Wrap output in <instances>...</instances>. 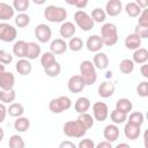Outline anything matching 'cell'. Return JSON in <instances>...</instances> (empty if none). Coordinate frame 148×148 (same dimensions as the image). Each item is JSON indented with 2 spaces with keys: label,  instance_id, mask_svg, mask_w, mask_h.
Returning <instances> with one entry per match:
<instances>
[{
  "label": "cell",
  "instance_id": "cell-15",
  "mask_svg": "<svg viewBox=\"0 0 148 148\" xmlns=\"http://www.w3.org/2000/svg\"><path fill=\"white\" fill-rule=\"evenodd\" d=\"M86 46L88 49V51L90 52H99L103 47V42L101 39V37L98 35H91L88 37L87 42H86Z\"/></svg>",
  "mask_w": 148,
  "mask_h": 148
},
{
  "label": "cell",
  "instance_id": "cell-37",
  "mask_svg": "<svg viewBox=\"0 0 148 148\" xmlns=\"http://www.w3.org/2000/svg\"><path fill=\"white\" fill-rule=\"evenodd\" d=\"M56 61H57V60H56L54 54H53L52 52H50V51L43 53L42 57H40V65L43 66V68H46V67L53 65Z\"/></svg>",
  "mask_w": 148,
  "mask_h": 148
},
{
  "label": "cell",
  "instance_id": "cell-53",
  "mask_svg": "<svg viewBox=\"0 0 148 148\" xmlns=\"http://www.w3.org/2000/svg\"><path fill=\"white\" fill-rule=\"evenodd\" d=\"M135 3H136L141 9H142V8H145V9H146V7L148 6V1H141V0H138Z\"/></svg>",
  "mask_w": 148,
  "mask_h": 148
},
{
  "label": "cell",
  "instance_id": "cell-43",
  "mask_svg": "<svg viewBox=\"0 0 148 148\" xmlns=\"http://www.w3.org/2000/svg\"><path fill=\"white\" fill-rule=\"evenodd\" d=\"M136 92L140 97H148V82L147 81H142L138 84L136 87Z\"/></svg>",
  "mask_w": 148,
  "mask_h": 148
},
{
  "label": "cell",
  "instance_id": "cell-22",
  "mask_svg": "<svg viewBox=\"0 0 148 148\" xmlns=\"http://www.w3.org/2000/svg\"><path fill=\"white\" fill-rule=\"evenodd\" d=\"M74 109L75 111L81 114V113H86L89 109H90V99L88 97H84V96H81L76 99L75 104H74Z\"/></svg>",
  "mask_w": 148,
  "mask_h": 148
},
{
  "label": "cell",
  "instance_id": "cell-52",
  "mask_svg": "<svg viewBox=\"0 0 148 148\" xmlns=\"http://www.w3.org/2000/svg\"><path fill=\"white\" fill-rule=\"evenodd\" d=\"M140 72H141V74H142V76L147 79V77H148V65L143 64V65L140 67Z\"/></svg>",
  "mask_w": 148,
  "mask_h": 148
},
{
  "label": "cell",
  "instance_id": "cell-54",
  "mask_svg": "<svg viewBox=\"0 0 148 148\" xmlns=\"http://www.w3.org/2000/svg\"><path fill=\"white\" fill-rule=\"evenodd\" d=\"M114 148H131V146L128 143H126V142H121V143H118Z\"/></svg>",
  "mask_w": 148,
  "mask_h": 148
},
{
  "label": "cell",
  "instance_id": "cell-16",
  "mask_svg": "<svg viewBox=\"0 0 148 148\" xmlns=\"http://www.w3.org/2000/svg\"><path fill=\"white\" fill-rule=\"evenodd\" d=\"M116 87L111 81H104L98 86V95L102 98H109L114 94Z\"/></svg>",
  "mask_w": 148,
  "mask_h": 148
},
{
  "label": "cell",
  "instance_id": "cell-42",
  "mask_svg": "<svg viewBox=\"0 0 148 148\" xmlns=\"http://www.w3.org/2000/svg\"><path fill=\"white\" fill-rule=\"evenodd\" d=\"M12 6H13L14 10H17L20 14V13H24L25 10H28V8L30 6V1L29 0H14Z\"/></svg>",
  "mask_w": 148,
  "mask_h": 148
},
{
  "label": "cell",
  "instance_id": "cell-12",
  "mask_svg": "<svg viewBox=\"0 0 148 148\" xmlns=\"http://www.w3.org/2000/svg\"><path fill=\"white\" fill-rule=\"evenodd\" d=\"M15 83V76L10 72H2L0 74V89L1 90H10L13 89Z\"/></svg>",
  "mask_w": 148,
  "mask_h": 148
},
{
  "label": "cell",
  "instance_id": "cell-13",
  "mask_svg": "<svg viewBox=\"0 0 148 148\" xmlns=\"http://www.w3.org/2000/svg\"><path fill=\"white\" fill-rule=\"evenodd\" d=\"M75 31H76V28H75L74 23L69 22V21L62 22L59 28V34L64 39H71L75 35Z\"/></svg>",
  "mask_w": 148,
  "mask_h": 148
},
{
  "label": "cell",
  "instance_id": "cell-48",
  "mask_svg": "<svg viewBox=\"0 0 148 148\" xmlns=\"http://www.w3.org/2000/svg\"><path fill=\"white\" fill-rule=\"evenodd\" d=\"M67 3L73 5V6H75L79 10H81L82 8H84V7L88 5V1H87V0H74V1H67Z\"/></svg>",
  "mask_w": 148,
  "mask_h": 148
},
{
  "label": "cell",
  "instance_id": "cell-8",
  "mask_svg": "<svg viewBox=\"0 0 148 148\" xmlns=\"http://www.w3.org/2000/svg\"><path fill=\"white\" fill-rule=\"evenodd\" d=\"M92 116L97 121H104L109 117V108L104 102H96L92 105Z\"/></svg>",
  "mask_w": 148,
  "mask_h": 148
},
{
  "label": "cell",
  "instance_id": "cell-40",
  "mask_svg": "<svg viewBox=\"0 0 148 148\" xmlns=\"http://www.w3.org/2000/svg\"><path fill=\"white\" fill-rule=\"evenodd\" d=\"M60 72H61V66L58 61H56L53 65L44 68V73L50 77H57L60 74Z\"/></svg>",
  "mask_w": 148,
  "mask_h": 148
},
{
  "label": "cell",
  "instance_id": "cell-50",
  "mask_svg": "<svg viewBox=\"0 0 148 148\" xmlns=\"http://www.w3.org/2000/svg\"><path fill=\"white\" fill-rule=\"evenodd\" d=\"M59 148H77V147H76L72 141H69V140H64V141L60 142Z\"/></svg>",
  "mask_w": 148,
  "mask_h": 148
},
{
  "label": "cell",
  "instance_id": "cell-33",
  "mask_svg": "<svg viewBox=\"0 0 148 148\" xmlns=\"http://www.w3.org/2000/svg\"><path fill=\"white\" fill-rule=\"evenodd\" d=\"M125 12H126V14H127L130 17H138V16L141 14L142 9H141L135 2H128V3L125 6Z\"/></svg>",
  "mask_w": 148,
  "mask_h": 148
},
{
  "label": "cell",
  "instance_id": "cell-10",
  "mask_svg": "<svg viewBox=\"0 0 148 148\" xmlns=\"http://www.w3.org/2000/svg\"><path fill=\"white\" fill-rule=\"evenodd\" d=\"M86 84L82 80V77L80 75H73L69 77L68 82H67V88L73 94H77V92H81L83 89H84Z\"/></svg>",
  "mask_w": 148,
  "mask_h": 148
},
{
  "label": "cell",
  "instance_id": "cell-1",
  "mask_svg": "<svg viewBox=\"0 0 148 148\" xmlns=\"http://www.w3.org/2000/svg\"><path fill=\"white\" fill-rule=\"evenodd\" d=\"M101 39L103 45L113 46L118 42V29L113 23H104L101 28Z\"/></svg>",
  "mask_w": 148,
  "mask_h": 148
},
{
  "label": "cell",
  "instance_id": "cell-41",
  "mask_svg": "<svg viewBox=\"0 0 148 148\" xmlns=\"http://www.w3.org/2000/svg\"><path fill=\"white\" fill-rule=\"evenodd\" d=\"M30 23V16L25 13H20L15 17V24L18 28H25Z\"/></svg>",
  "mask_w": 148,
  "mask_h": 148
},
{
  "label": "cell",
  "instance_id": "cell-9",
  "mask_svg": "<svg viewBox=\"0 0 148 148\" xmlns=\"http://www.w3.org/2000/svg\"><path fill=\"white\" fill-rule=\"evenodd\" d=\"M35 36L40 43H47L52 37V30L47 24L40 23L35 28Z\"/></svg>",
  "mask_w": 148,
  "mask_h": 148
},
{
  "label": "cell",
  "instance_id": "cell-35",
  "mask_svg": "<svg viewBox=\"0 0 148 148\" xmlns=\"http://www.w3.org/2000/svg\"><path fill=\"white\" fill-rule=\"evenodd\" d=\"M110 117H111V120H112V123L114 125L123 124V123H125L127 120V114L124 113V112H121V111H119V110H117V109H114L111 112Z\"/></svg>",
  "mask_w": 148,
  "mask_h": 148
},
{
  "label": "cell",
  "instance_id": "cell-2",
  "mask_svg": "<svg viewBox=\"0 0 148 148\" xmlns=\"http://www.w3.org/2000/svg\"><path fill=\"white\" fill-rule=\"evenodd\" d=\"M86 86H91L97 80V73L96 68L90 60H83L80 64V74H79Z\"/></svg>",
  "mask_w": 148,
  "mask_h": 148
},
{
  "label": "cell",
  "instance_id": "cell-55",
  "mask_svg": "<svg viewBox=\"0 0 148 148\" xmlns=\"http://www.w3.org/2000/svg\"><path fill=\"white\" fill-rule=\"evenodd\" d=\"M3 136H5V132H3V128L0 126V142L3 140Z\"/></svg>",
  "mask_w": 148,
  "mask_h": 148
},
{
  "label": "cell",
  "instance_id": "cell-57",
  "mask_svg": "<svg viewBox=\"0 0 148 148\" xmlns=\"http://www.w3.org/2000/svg\"><path fill=\"white\" fill-rule=\"evenodd\" d=\"M106 77H108V79H109V77H112V72H110V71L106 72Z\"/></svg>",
  "mask_w": 148,
  "mask_h": 148
},
{
  "label": "cell",
  "instance_id": "cell-39",
  "mask_svg": "<svg viewBox=\"0 0 148 148\" xmlns=\"http://www.w3.org/2000/svg\"><path fill=\"white\" fill-rule=\"evenodd\" d=\"M67 47L73 52H79L83 47V40L80 37H72L67 44Z\"/></svg>",
  "mask_w": 148,
  "mask_h": 148
},
{
  "label": "cell",
  "instance_id": "cell-18",
  "mask_svg": "<svg viewBox=\"0 0 148 148\" xmlns=\"http://www.w3.org/2000/svg\"><path fill=\"white\" fill-rule=\"evenodd\" d=\"M28 52V43L24 40H17L13 45V53L20 59H25Z\"/></svg>",
  "mask_w": 148,
  "mask_h": 148
},
{
  "label": "cell",
  "instance_id": "cell-29",
  "mask_svg": "<svg viewBox=\"0 0 148 148\" xmlns=\"http://www.w3.org/2000/svg\"><path fill=\"white\" fill-rule=\"evenodd\" d=\"M16 98V92L14 89L10 90H0V101L2 104H12Z\"/></svg>",
  "mask_w": 148,
  "mask_h": 148
},
{
  "label": "cell",
  "instance_id": "cell-21",
  "mask_svg": "<svg viewBox=\"0 0 148 148\" xmlns=\"http://www.w3.org/2000/svg\"><path fill=\"white\" fill-rule=\"evenodd\" d=\"M92 64L95 66V68H98V69H106L108 66H109V58L105 53L103 52H97L95 56H94V60H92Z\"/></svg>",
  "mask_w": 148,
  "mask_h": 148
},
{
  "label": "cell",
  "instance_id": "cell-20",
  "mask_svg": "<svg viewBox=\"0 0 148 148\" xmlns=\"http://www.w3.org/2000/svg\"><path fill=\"white\" fill-rule=\"evenodd\" d=\"M124 134L128 140H136L141 134V127L126 123L124 127Z\"/></svg>",
  "mask_w": 148,
  "mask_h": 148
},
{
  "label": "cell",
  "instance_id": "cell-30",
  "mask_svg": "<svg viewBox=\"0 0 148 148\" xmlns=\"http://www.w3.org/2000/svg\"><path fill=\"white\" fill-rule=\"evenodd\" d=\"M7 113H9V116L14 118L22 117V114L24 113V108L20 103H12L9 108L7 109Z\"/></svg>",
  "mask_w": 148,
  "mask_h": 148
},
{
  "label": "cell",
  "instance_id": "cell-26",
  "mask_svg": "<svg viewBox=\"0 0 148 148\" xmlns=\"http://www.w3.org/2000/svg\"><path fill=\"white\" fill-rule=\"evenodd\" d=\"M40 52H42V49L37 43H35V42H29L28 43V52H27L28 60L37 59L40 56Z\"/></svg>",
  "mask_w": 148,
  "mask_h": 148
},
{
  "label": "cell",
  "instance_id": "cell-45",
  "mask_svg": "<svg viewBox=\"0 0 148 148\" xmlns=\"http://www.w3.org/2000/svg\"><path fill=\"white\" fill-rule=\"evenodd\" d=\"M13 61V56L5 50H0V64L8 65Z\"/></svg>",
  "mask_w": 148,
  "mask_h": 148
},
{
  "label": "cell",
  "instance_id": "cell-36",
  "mask_svg": "<svg viewBox=\"0 0 148 148\" xmlns=\"http://www.w3.org/2000/svg\"><path fill=\"white\" fill-rule=\"evenodd\" d=\"M90 17L92 18V21H94L95 23H102V22L105 21V18H106V14H105L104 9L97 7V8L92 9Z\"/></svg>",
  "mask_w": 148,
  "mask_h": 148
},
{
  "label": "cell",
  "instance_id": "cell-38",
  "mask_svg": "<svg viewBox=\"0 0 148 148\" xmlns=\"http://www.w3.org/2000/svg\"><path fill=\"white\" fill-rule=\"evenodd\" d=\"M9 148H24L25 147V142L23 140V138L18 134H14L9 138Z\"/></svg>",
  "mask_w": 148,
  "mask_h": 148
},
{
  "label": "cell",
  "instance_id": "cell-5",
  "mask_svg": "<svg viewBox=\"0 0 148 148\" xmlns=\"http://www.w3.org/2000/svg\"><path fill=\"white\" fill-rule=\"evenodd\" d=\"M72 106V101L67 96H59L57 98H52L49 103V110L52 113H61Z\"/></svg>",
  "mask_w": 148,
  "mask_h": 148
},
{
  "label": "cell",
  "instance_id": "cell-49",
  "mask_svg": "<svg viewBox=\"0 0 148 148\" xmlns=\"http://www.w3.org/2000/svg\"><path fill=\"white\" fill-rule=\"evenodd\" d=\"M6 114H7V108L5 106V104L0 103V124L5 121Z\"/></svg>",
  "mask_w": 148,
  "mask_h": 148
},
{
  "label": "cell",
  "instance_id": "cell-14",
  "mask_svg": "<svg viewBox=\"0 0 148 148\" xmlns=\"http://www.w3.org/2000/svg\"><path fill=\"white\" fill-rule=\"evenodd\" d=\"M119 133H120V132H119V128H118V126L114 125V124L106 125L105 128H104V131H103V135H104L105 141H108V142H110V143L114 142V141L119 138Z\"/></svg>",
  "mask_w": 148,
  "mask_h": 148
},
{
  "label": "cell",
  "instance_id": "cell-24",
  "mask_svg": "<svg viewBox=\"0 0 148 148\" xmlns=\"http://www.w3.org/2000/svg\"><path fill=\"white\" fill-rule=\"evenodd\" d=\"M14 8L12 5L6 2H0V20L8 21L14 16Z\"/></svg>",
  "mask_w": 148,
  "mask_h": 148
},
{
  "label": "cell",
  "instance_id": "cell-4",
  "mask_svg": "<svg viewBox=\"0 0 148 148\" xmlns=\"http://www.w3.org/2000/svg\"><path fill=\"white\" fill-rule=\"evenodd\" d=\"M65 135H67L68 138H82L86 133L87 130L77 121V120H68L65 123L64 128H62Z\"/></svg>",
  "mask_w": 148,
  "mask_h": 148
},
{
  "label": "cell",
  "instance_id": "cell-44",
  "mask_svg": "<svg viewBox=\"0 0 148 148\" xmlns=\"http://www.w3.org/2000/svg\"><path fill=\"white\" fill-rule=\"evenodd\" d=\"M133 34H135L140 39H145V38H148V28L147 27H141V25H138L136 24V27H135V30H134V32Z\"/></svg>",
  "mask_w": 148,
  "mask_h": 148
},
{
  "label": "cell",
  "instance_id": "cell-58",
  "mask_svg": "<svg viewBox=\"0 0 148 148\" xmlns=\"http://www.w3.org/2000/svg\"><path fill=\"white\" fill-rule=\"evenodd\" d=\"M34 2H35V3H39V5H42V3H44V1H37V0H35Z\"/></svg>",
  "mask_w": 148,
  "mask_h": 148
},
{
  "label": "cell",
  "instance_id": "cell-51",
  "mask_svg": "<svg viewBox=\"0 0 148 148\" xmlns=\"http://www.w3.org/2000/svg\"><path fill=\"white\" fill-rule=\"evenodd\" d=\"M95 148H112V146L108 141H101L97 143V146H95Z\"/></svg>",
  "mask_w": 148,
  "mask_h": 148
},
{
  "label": "cell",
  "instance_id": "cell-27",
  "mask_svg": "<svg viewBox=\"0 0 148 148\" xmlns=\"http://www.w3.org/2000/svg\"><path fill=\"white\" fill-rule=\"evenodd\" d=\"M30 127V120L27 117H18L14 121V128L18 133H24Z\"/></svg>",
  "mask_w": 148,
  "mask_h": 148
},
{
  "label": "cell",
  "instance_id": "cell-32",
  "mask_svg": "<svg viewBox=\"0 0 148 148\" xmlns=\"http://www.w3.org/2000/svg\"><path fill=\"white\" fill-rule=\"evenodd\" d=\"M127 119H128L127 123L141 127V125H142L143 121H145V116H143L142 112H140V111H135V112H132Z\"/></svg>",
  "mask_w": 148,
  "mask_h": 148
},
{
  "label": "cell",
  "instance_id": "cell-19",
  "mask_svg": "<svg viewBox=\"0 0 148 148\" xmlns=\"http://www.w3.org/2000/svg\"><path fill=\"white\" fill-rule=\"evenodd\" d=\"M15 68H16V71L20 75L25 76V75H29L31 73L32 65L28 59H18L16 65H15Z\"/></svg>",
  "mask_w": 148,
  "mask_h": 148
},
{
  "label": "cell",
  "instance_id": "cell-25",
  "mask_svg": "<svg viewBox=\"0 0 148 148\" xmlns=\"http://www.w3.org/2000/svg\"><path fill=\"white\" fill-rule=\"evenodd\" d=\"M125 46L128 50H138L141 46V39L135 34H130L125 38Z\"/></svg>",
  "mask_w": 148,
  "mask_h": 148
},
{
  "label": "cell",
  "instance_id": "cell-7",
  "mask_svg": "<svg viewBox=\"0 0 148 148\" xmlns=\"http://www.w3.org/2000/svg\"><path fill=\"white\" fill-rule=\"evenodd\" d=\"M16 36H17L16 28H14L12 24H9L7 22L0 23V40L9 43V42L15 40Z\"/></svg>",
  "mask_w": 148,
  "mask_h": 148
},
{
  "label": "cell",
  "instance_id": "cell-3",
  "mask_svg": "<svg viewBox=\"0 0 148 148\" xmlns=\"http://www.w3.org/2000/svg\"><path fill=\"white\" fill-rule=\"evenodd\" d=\"M44 16L49 22L62 23L67 17V10L64 7L50 5L44 9Z\"/></svg>",
  "mask_w": 148,
  "mask_h": 148
},
{
  "label": "cell",
  "instance_id": "cell-47",
  "mask_svg": "<svg viewBox=\"0 0 148 148\" xmlns=\"http://www.w3.org/2000/svg\"><path fill=\"white\" fill-rule=\"evenodd\" d=\"M77 148H95V143L91 139H82L79 142Z\"/></svg>",
  "mask_w": 148,
  "mask_h": 148
},
{
  "label": "cell",
  "instance_id": "cell-31",
  "mask_svg": "<svg viewBox=\"0 0 148 148\" xmlns=\"http://www.w3.org/2000/svg\"><path fill=\"white\" fill-rule=\"evenodd\" d=\"M86 130H89V128H91L92 126H94V118H92V116L91 114H89V113H81V114H79V117H77V119H76Z\"/></svg>",
  "mask_w": 148,
  "mask_h": 148
},
{
  "label": "cell",
  "instance_id": "cell-23",
  "mask_svg": "<svg viewBox=\"0 0 148 148\" xmlns=\"http://www.w3.org/2000/svg\"><path fill=\"white\" fill-rule=\"evenodd\" d=\"M133 59L132 61L134 64H140V65H143L148 61V51L145 49V47H139L138 50H135L133 52Z\"/></svg>",
  "mask_w": 148,
  "mask_h": 148
},
{
  "label": "cell",
  "instance_id": "cell-28",
  "mask_svg": "<svg viewBox=\"0 0 148 148\" xmlns=\"http://www.w3.org/2000/svg\"><path fill=\"white\" fill-rule=\"evenodd\" d=\"M116 109L126 113V114H128L133 109V104L128 98H119L116 102Z\"/></svg>",
  "mask_w": 148,
  "mask_h": 148
},
{
  "label": "cell",
  "instance_id": "cell-56",
  "mask_svg": "<svg viewBox=\"0 0 148 148\" xmlns=\"http://www.w3.org/2000/svg\"><path fill=\"white\" fill-rule=\"evenodd\" d=\"M2 72H5V65H2V64H0V74H1Z\"/></svg>",
  "mask_w": 148,
  "mask_h": 148
},
{
  "label": "cell",
  "instance_id": "cell-6",
  "mask_svg": "<svg viewBox=\"0 0 148 148\" xmlns=\"http://www.w3.org/2000/svg\"><path fill=\"white\" fill-rule=\"evenodd\" d=\"M74 21L82 31H90L95 25V22L90 15L84 10H76L74 14Z\"/></svg>",
  "mask_w": 148,
  "mask_h": 148
},
{
  "label": "cell",
  "instance_id": "cell-11",
  "mask_svg": "<svg viewBox=\"0 0 148 148\" xmlns=\"http://www.w3.org/2000/svg\"><path fill=\"white\" fill-rule=\"evenodd\" d=\"M123 10V3L120 0H109L105 5V14L109 16H118Z\"/></svg>",
  "mask_w": 148,
  "mask_h": 148
},
{
  "label": "cell",
  "instance_id": "cell-46",
  "mask_svg": "<svg viewBox=\"0 0 148 148\" xmlns=\"http://www.w3.org/2000/svg\"><path fill=\"white\" fill-rule=\"evenodd\" d=\"M138 17H139L138 25L147 27V28H148V9H143V10L141 12V14H140Z\"/></svg>",
  "mask_w": 148,
  "mask_h": 148
},
{
  "label": "cell",
  "instance_id": "cell-17",
  "mask_svg": "<svg viewBox=\"0 0 148 148\" xmlns=\"http://www.w3.org/2000/svg\"><path fill=\"white\" fill-rule=\"evenodd\" d=\"M67 43L62 38H57L51 42L50 44V52H52L54 56L56 54H62L67 51Z\"/></svg>",
  "mask_w": 148,
  "mask_h": 148
},
{
  "label": "cell",
  "instance_id": "cell-34",
  "mask_svg": "<svg viewBox=\"0 0 148 148\" xmlns=\"http://www.w3.org/2000/svg\"><path fill=\"white\" fill-rule=\"evenodd\" d=\"M134 65L132 59H123L119 64V71L123 74H131L134 71Z\"/></svg>",
  "mask_w": 148,
  "mask_h": 148
}]
</instances>
